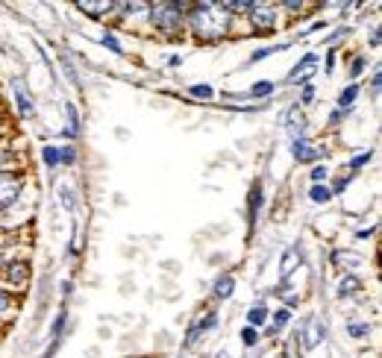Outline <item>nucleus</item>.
Wrapping results in <instances>:
<instances>
[{"mask_svg":"<svg viewBox=\"0 0 382 358\" xmlns=\"http://www.w3.org/2000/svg\"><path fill=\"white\" fill-rule=\"evenodd\" d=\"M189 24L200 39L215 41V39H224L227 29H229V12L218 4H197L189 12Z\"/></svg>","mask_w":382,"mask_h":358,"instance_id":"nucleus-1","label":"nucleus"},{"mask_svg":"<svg viewBox=\"0 0 382 358\" xmlns=\"http://www.w3.org/2000/svg\"><path fill=\"white\" fill-rule=\"evenodd\" d=\"M151 21L162 32H177L182 24V6L179 4H153L151 6Z\"/></svg>","mask_w":382,"mask_h":358,"instance_id":"nucleus-2","label":"nucleus"},{"mask_svg":"<svg viewBox=\"0 0 382 358\" xmlns=\"http://www.w3.org/2000/svg\"><path fill=\"white\" fill-rule=\"evenodd\" d=\"M274 21H276L274 6H268V4H253V9H250V24L256 27L259 36H265L268 29H274Z\"/></svg>","mask_w":382,"mask_h":358,"instance_id":"nucleus-3","label":"nucleus"},{"mask_svg":"<svg viewBox=\"0 0 382 358\" xmlns=\"http://www.w3.org/2000/svg\"><path fill=\"white\" fill-rule=\"evenodd\" d=\"M21 194V179L15 173H0V208L12 206Z\"/></svg>","mask_w":382,"mask_h":358,"instance_id":"nucleus-4","label":"nucleus"},{"mask_svg":"<svg viewBox=\"0 0 382 358\" xmlns=\"http://www.w3.org/2000/svg\"><path fill=\"white\" fill-rule=\"evenodd\" d=\"M12 94H15V103H18V115L21 118H32L36 115V106H32V97L24 88L21 79H12Z\"/></svg>","mask_w":382,"mask_h":358,"instance_id":"nucleus-5","label":"nucleus"},{"mask_svg":"<svg viewBox=\"0 0 382 358\" xmlns=\"http://www.w3.org/2000/svg\"><path fill=\"white\" fill-rule=\"evenodd\" d=\"M303 347L306 350H312V347H318L321 344V340L326 338V329H324V323L318 320V317H309L306 320V326H303Z\"/></svg>","mask_w":382,"mask_h":358,"instance_id":"nucleus-6","label":"nucleus"},{"mask_svg":"<svg viewBox=\"0 0 382 358\" xmlns=\"http://www.w3.org/2000/svg\"><path fill=\"white\" fill-rule=\"evenodd\" d=\"M314 68H318V56H314V53H306V56L291 68L288 83H294V86H297V83H303L306 77H312V71H314Z\"/></svg>","mask_w":382,"mask_h":358,"instance_id":"nucleus-7","label":"nucleus"},{"mask_svg":"<svg viewBox=\"0 0 382 358\" xmlns=\"http://www.w3.org/2000/svg\"><path fill=\"white\" fill-rule=\"evenodd\" d=\"M291 153H294V159L297 161H314V159H321V153H324V147H318V144H312V141H294V147H291Z\"/></svg>","mask_w":382,"mask_h":358,"instance_id":"nucleus-8","label":"nucleus"},{"mask_svg":"<svg viewBox=\"0 0 382 358\" xmlns=\"http://www.w3.org/2000/svg\"><path fill=\"white\" fill-rule=\"evenodd\" d=\"M286 124H288V133H291L294 141H303L306 138V118L297 109H291L288 115H286Z\"/></svg>","mask_w":382,"mask_h":358,"instance_id":"nucleus-9","label":"nucleus"},{"mask_svg":"<svg viewBox=\"0 0 382 358\" xmlns=\"http://www.w3.org/2000/svg\"><path fill=\"white\" fill-rule=\"evenodd\" d=\"M297 267H300V250L288 247L286 256H282V262H279V276H282V279H288V276H291Z\"/></svg>","mask_w":382,"mask_h":358,"instance_id":"nucleus-10","label":"nucleus"},{"mask_svg":"<svg viewBox=\"0 0 382 358\" xmlns=\"http://www.w3.org/2000/svg\"><path fill=\"white\" fill-rule=\"evenodd\" d=\"M77 9L79 12H89V15H103V12H109V9H115V4H109V0H79L77 4Z\"/></svg>","mask_w":382,"mask_h":358,"instance_id":"nucleus-11","label":"nucleus"},{"mask_svg":"<svg viewBox=\"0 0 382 358\" xmlns=\"http://www.w3.org/2000/svg\"><path fill=\"white\" fill-rule=\"evenodd\" d=\"M232 291H236V279H232V276H221V279L215 282V297L218 300L232 297Z\"/></svg>","mask_w":382,"mask_h":358,"instance_id":"nucleus-12","label":"nucleus"},{"mask_svg":"<svg viewBox=\"0 0 382 358\" xmlns=\"http://www.w3.org/2000/svg\"><path fill=\"white\" fill-rule=\"evenodd\" d=\"M362 291V282L356 279V276H347V279H341L338 285V297H356Z\"/></svg>","mask_w":382,"mask_h":358,"instance_id":"nucleus-13","label":"nucleus"},{"mask_svg":"<svg viewBox=\"0 0 382 358\" xmlns=\"http://www.w3.org/2000/svg\"><path fill=\"white\" fill-rule=\"evenodd\" d=\"M6 276H9V282H27V276H30V267L24 265V262H18V265H9V270H6Z\"/></svg>","mask_w":382,"mask_h":358,"instance_id":"nucleus-14","label":"nucleus"},{"mask_svg":"<svg viewBox=\"0 0 382 358\" xmlns=\"http://www.w3.org/2000/svg\"><path fill=\"white\" fill-rule=\"evenodd\" d=\"M356 97H359V86H347V88L338 94V106H341V112H344V109H350Z\"/></svg>","mask_w":382,"mask_h":358,"instance_id":"nucleus-15","label":"nucleus"},{"mask_svg":"<svg viewBox=\"0 0 382 358\" xmlns=\"http://www.w3.org/2000/svg\"><path fill=\"white\" fill-rule=\"evenodd\" d=\"M65 112H68V129H65V133H68L71 138H77V135H79V118H77V109L68 103V106H65Z\"/></svg>","mask_w":382,"mask_h":358,"instance_id":"nucleus-16","label":"nucleus"},{"mask_svg":"<svg viewBox=\"0 0 382 358\" xmlns=\"http://www.w3.org/2000/svg\"><path fill=\"white\" fill-rule=\"evenodd\" d=\"M309 197H312V203H329L332 200V191L326 185H312Z\"/></svg>","mask_w":382,"mask_h":358,"instance_id":"nucleus-17","label":"nucleus"},{"mask_svg":"<svg viewBox=\"0 0 382 358\" xmlns=\"http://www.w3.org/2000/svg\"><path fill=\"white\" fill-rule=\"evenodd\" d=\"M259 206H262V185H253L250 203H247V208H250V223H253V220H256V215H259Z\"/></svg>","mask_w":382,"mask_h":358,"instance_id":"nucleus-18","label":"nucleus"},{"mask_svg":"<svg viewBox=\"0 0 382 358\" xmlns=\"http://www.w3.org/2000/svg\"><path fill=\"white\" fill-rule=\"evenodd\" d=\"M268 320V312H265L262 305H256V308H250V314H247V323H253V326H262V323Z\"/></svg>","mask_w":382,"mask_h":358,"instance_id":"nucleus-19","label":"nucleus"},{"mask_svg":"<svg viewBox=\"0 0 382 358\" xmlns=\"http://www.w3.org/2000/svg\"><path fill=\"white\" fill-rule=\"evenodd\" d=\"M274 88H276V86L268 79V83H256V86L250 88V94H253V97H268V94H274Z\"/></svg>","mask_w":382,"mask_h":358,"instance_id":"nucleus-20","label":"nucleus"},{"mask_svg":"<svg viewBox=\"0 0 382 358\" xmlns=\"http://www.w3.org/2000/svg\"><path fill=\"white\" fill-rule=\"evenodd\" d=\"M288 308H279V312H276V317H274V323H271V329L276 332V329H282V326H286V323H288Z\"/></svg>","mask_w":382,"mask_h":358,"instance_id":"nucleus-21","label":"nucleus"},{"mask_svg":"<svg viewBox=\"0 0 382 358\" xmlns=\"http://www.w3.org/2000/svg\"><path fill=\"white\" fill-rule=\"evenodd\" d=\"M191 94L194 97H200V100H212V86H191Z\"/></svg>","mask_w":382,"mask_h":358,"instance_id":"nucleus-22","label":"nucleus"},{"mask_svg":"<svg viewBox=\"0 0 382 358\" xmlns=\"http://www.w3.org/2000/svg\"><path fill=\"white\" fill-rule=\"evenodd\" d=\"M103 44L109 47V51H112V53H118V56L124 53V47H121V41H118V39H115V36H112V32H109V36H103Z\"/></svg>","mask_w":382,"mask_h":358,"instance_id":"nucleus-23","label":"nucleus"},{"mask_svg":"<svg viewBox=\"0 0 382 358\" xmlns=\"http://www.w3.org/2000/svg\"><path fill=\"white\" fill-rule=\"evenodd\" d=\"M42 159L47 161V165H56V161H59V147H44V150H42Z\"/></svg>","mask_w":382,"mask_h":358,"instance_id":"nucleus-24","label":"nucleus"},{"mask_svg":"<svg viewBox=\"0 0 382 358\" xmlns=\"http://www.w3.org/2000/svg\"><path fill=\"white\" fill-rule=\"evenodd\" d=\"M347 332H350L353 338H364V335H368V332H371V326H368V323H353V326H350V329H347Z\"/></svg>","mask_w":382,"mask_h":358,"instance_id":"nucleus-25","label":"nucleus"},{"mask_svg":"<svg viewBox=\"0 0 382 358\" xmlns=\"http://www.w3.org/2000/svg\"><path fill=\"white\" fill-rule=\"evenodd\" d=\"M241 338H244V344H247V347H256V340H259L256 329H250V326H247V329L241 332Z\"/></svg>","mask_w":382,"mask_h":358,"instance_id":"nucleus-26","label":"nucleus"},{"mask_svg":"<svg viewBox=\"0 0 382 358\" xmlns=\"http://www.w3.org/2000/svg\"><path fill=\"white\" fill-rule=\"evenodd\" d=\"M77 159V153H74V147H62L59 150V161H65V165H71V161Z\"/></svg>","mask_w":382,"mask_h":358,"instance_id":"nucleus-27","label":"nucleus"},{"mask_svg":"<svg viewBox=\"0 0 382 358\" xmlns=\"http://www.w3.org/2000/svg\"><path fill=\"white\" fill-rule=\"evenodd\" d=\"M371 156H374L371 150H364V153H359V156H356V159L350 161V168H362V165H364V161H371Z\"/></svg>","mask_w":382,"mask_h":358,"instance_id":"nucleus-28","label":"nucleus"},{"mask_svg":"<svg viewBox=\"0 0 382 358\" xmlns=\"http://www.w3.org/2000/svg\"><path fill=\"white\" fill-rule=\"evenodd\" d=\"M312 179H314V185H318L321 179H326V168H324V165H321V168H314V171H312Z\"/></svg>","mask_w":382,"mask_h":358,"instance_id":"nucleus-29","label":"nucleus"},{"mask_svg":"<svg viewBox=\"0 0 382 358\" xmlns=\"http://www.w3.org/2000/svg\"><path fill=\"white\" fill-rule=\"evenodd\" d=\"M9 305H12V297L6 294V291H0V312H6Z\"/></svg>","mask_w":382,"mask_h":358,"instance_id":"nucleus-30","label":"nucleus"},{"mask_svg":"<svg viewBox=\"0 0 382 358\" xmlns=\"http://www.w3.org/2000/svg\"><path fill=\"white\" fill-rule=\"evenodd\" d=\"M362 68H364V56H359V59L353 62V68H350V74H353V77H359V74H362Z\"/></svg>","mask_w":382,"mask_h":358,"instance_id":"nucleus-31","label":"nucleus"},{"mask_svg":"<svg viewBox=\"0 0 382 358\" xmlns=\"http://www.w3.org/2000/svg\"><path fill=\"white\" fill-rule=\"evenodd\" d=\"M312 97H314V88H312V86H306V88H303V103H309Z\"/></svg>","mask_w":382,"mask_h":358,"instance_id":"nucleus-32","label":"nucleus"},{"mask_svg":"<svg viewBox=\"0 0 382 358\" xmlns=\"http://www.w3.org/2000/svg\"><path fill=\"white\" fill-rule=\"evenodd\" d=\"M0 262H4V258H0Z\"/></svg>","mask_w":382,"mask_h":358,"instance_id":"nucleus-33","label":"nucleus"}]
</instances>
